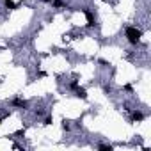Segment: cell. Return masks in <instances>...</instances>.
I'll use <instances>...</instances> for the list:
<instances>
[{"instance_id": "cell-10", "label": "cell", "mask_w": 151, "mask_h": 151, "mask_svg": "<svg viewBox=\"0 0 151 151\" xmlns=\"http://www.w3.org/2000/svg\"><path fill=\"white\" fill-rule=\"evenodd\" d=\"M62 128H64V130H66V132H68V130H69V128H71V126H69V124H68V121H64V123H62Z\"/></svg>"}, {"instance_id": "cell-1", "label": "cell", "mask_w": 151, "mask_h": 151, "mask_svg": "<svg viewBox=\"0 0 151 151\" xmlns=\"http://www.w3.org/2000/svg\"><path fill=\"white\" fill-rule=\"evenodd\" d=\"M140 37H142V32L137 27H128L126 29V39H128L130 45H139L140 43Z\"/></svg>"}, {"instance_id": "cell-9", "label": "cell", "mask_w": 151, "mask_h": 151, "mask_svg": "<svg viewBox=\"0 0 151 151\" xmlns=\"http://www.w3.org/2000/svg\"><path fill=\"white\" fill-rule=\"evenodd\" d=\"M53 6L55 7H62L64 4H62V0H53Z\"/></svg>"}, {"instance_id": "cell-5", "label": "cell", "mask_w": 151, "mask_h": 151, "mask_svg": "<svg viewBox=\"0 0 151 151\" xmlns=\"http://www.w3.org/2000/svg\"><path fill=\"white\" fill-rule=\"evenodd\" d=\"M75 93H77V96L82 98V100L87 98V93H86V89H82V87H77V89H75Z\"/></svg>"}, {"instance_id": "cell-2", "label": "cell", "mask_w": 151, "mask_h": 151, "mask_svg": "<svg viewBox=\"0 0 151 151\" xmlns=\"http://www.w3.org/2000/svg\"><path fill=\"white\" fill-rule=\"evenodd\" d=\"M84 14H86V18H87V25H89V27H94V16H93V13H91L89 9H84Z\"/></svg>"}, {"instance_id": "cell-4", "label": "cell", "mask_w": 151, "mask_h": 151, "mask_svg": "<svg viewBox=\"0 0 151 151\" xmlns=\"http://www.w3.org/2000/svg\"><path fill=\"white\" fill-rule=\"evenodd\" d=\"M142 119H144V114H142L140 110L132 112V121H142Z\"/></svg>"}, {"instance_id": "cell-11", "label": "cell", "mask_w": 151, "mask_h": 151, "mask_svg": "<svg viewBox=\"0 0 151 151\" xmlns=\"http://www.w3.org/2000/svg\"><path fill=\"white\" fill-rule=\"evenodd\" d=\"M77 87H78V84H77V80H73V82H71V89H77Z\"/></svg>"}, {"instance_id": "cell-7", "label": "cell", "mask_w": 151, "mask_h": 151, "mask_svg": "<svg viewBox=\"0 0 151 151\" xmlns=\"http://www.w3.org/2000/svg\"><path fill=\"white\" fill-rule=\"evenodd\" d=\"M98 149H101V151H112V146L110 144H100Z\"/></svg>"}, {"instance_id": "cell-3", "label": "cell", "mask_w": 151, "mask_h": 151, "mask_svg": "<svg viewBox=\"0 0 151 151\" xmlns=\"http://www.w3.org/2000/svg\"><path fill=\"white\" fill-rule=\"evenodd\" d=\"M13 105H14V107H22V109H27V107H29V103H27L25 100H22V98H14V100H13Z\"/></svg>"}, {"instance_id": "cell-6", "label": "cell", "mask_w": 151, "mask_h": 151, "mask_svg": "<svg viewBox=\"0 0 151 151\" xmlns=\"http://www.w3.org/2000/svg\"><path fill=\"white\" fill-rule=\"evenodd\" d=\"M4 6H6L9 11H14V9H16V4H14V0H4Z\"/></svg>"}, {"instance_id": "cell-8", "label": "cell", "mask_w": 151, "mask_h": 151, "mask_svg": "<svg viewBox=\"0 0 151 151\" xmlns=\"http://www.w3.org/2000/svg\"><path fill=\"white\" fill-rule=\"evenodd\" d=\"M52 121H53V119H52V116H46V117H45V121H43V124H45V126H48V124H52Z\"/></svg>"}]
</instances>
